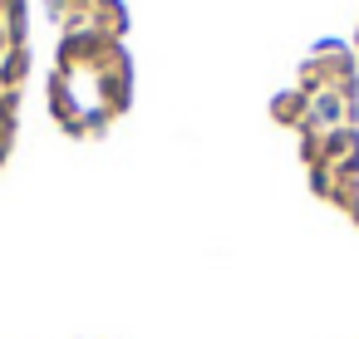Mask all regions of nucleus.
I'll return each instance as SVG.
<instances>
[{
    "instance_id": "f257e3e1",
    "label": "nucleus",
    "mask_w": 359,
    "mask_h": 339,
    "mask_svg": "<svg viewBox=\"0 0 359 339\" xmlns=\"http://www.w3.org/2000/svg\"><path fill=\"white\" fill-rule=\"evenodd\" d=\"M305 104H310V99H305L300 89H290V94L276 99V118H280V123H300V118H305Z\"/></svg>"
}]
</instances>
